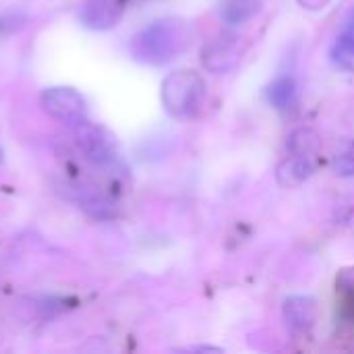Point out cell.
I'll list each match as a JSON object with an SVG mask.
<instances>
[{"mask_svg":"<svg viewBox=\"0 0 354 354\" xmlns=\"http://www.w3.org/2000/svg\"><path fill=\"white\" fill-rule=\"evenodd\" d=\"M193 31L183 19H158L131 39V54L143 64H166L189 50Z\"/></svg>","mask_w":354,"mask_h":354,"instance_id":"cell-1","label":"cell"},{"mask_svg":"<svg viewBox=\"0 0 354 354\" xmlns=\"http://www.w3.org/2000/svg\"><path fill=\"white\" fill-rule=\"evenodd\" d=\"M207 95L203 77L195 71H174L162 83V104L174 118H193Z\"/></svg>","mask_w":354,"mask_h":354,"instance_id":"cell-2","label":"cell"},{"mask_svg":"<svg viewBox=\"0 0 354 354\" xmlns=\"http://www.w3.org/2000/svg\"><path fill=\"white\" fill-rule=\"evenodd\" d=\"M245 48H247L245 37L230 31H222L203 46L201 62L209 73L224 75L239 64V60L245 54Z\"/></svg>","mask_w":354,"mask_h":354,"instance_id":"cell-3","label":"cell"},{"mask_svg":"<svg viewBox=\"0 0 354 354\" xmlns=\"http://www.w3.org/2000/svg\"><path fill=\"white\" fill-rule=\"evenodd\" d=\"M41 108L56 120L79 124L85 114V102L81 93L71 87H52L41 93Z\"/></svg>","mask_w":354,"mask_h":354,"instance_id":"cell-4","label":"cell"},{"mask_svg":"<svg viewBox=\"0 0 354 354\" xmlns=\"http://www.w3.org/2000/svg\"><path fill=\"white\" fill-rule=\"evenodd\" d=\"M124 15V0H85L79 12V21L95 31L112 29Z\"/></svg>","mask_w":354,"mask_h":354,"instance_id":"cell-5","label":"cell"},{"mask_svg":"<svg viewBox=\"0 0 354 354\" xmlns=\"http://www.w3.org/2000/svg\"><path fill=\"white\" fill-rule=\"evenodd\" d=\"M79 147L83 149L85 158L97 166L110 164L114 160V151H112V141L110 137L104 135L102 129H95L91 124L79 122V129L75 133Z\"/></svg>","mask_w":354,"mask_h":354,"instance_id":"cell-6","label":"cell"},{"mask_svg":"<svg viewBox=\"0 0 354 354\" xmlns=\"http://www.w3.org/2000/svg\"><path fill=\"white\" fill-rule=\"evenodd\" d=\"M282 313L292 332L307 334V332H311V328L317 322V303H315V299L303 297V295L288 297L284 301Z\"/></svg>","mask_w":354,"mask_h":354,"instance_id":"cell-7","label":"cell"},{"mask_svg":"<svg viewBox=\"0 0 354 354\" xmlns=\"http://www.w3.org/2000/svg\"><path fill=\"white\" fill-rule=\"evenodd\" d=\"M315 172V160L313 153H290L280 166H278V183L286 189L301 187L305 180H309Z\"/></svg>","mask_w":354,"mask_h":354,"instance_id":"cell-8","label":"cell"},{"mask_svg":"<svg viewBox=\"0 0 354 354\" xmlns=\"http://www.w3.org/2000/svg\"><path fill=\"white\" fill-rule=\"evenodd\" d=\"M330 58L336 66H340L344 71L354 68V6L348 10L344 23L332 44Z\"/></svg>","mask_w":354,"mask_h":354,"instance_id":"cell-9","label":"cell"},{"mask_svg":"<svg viewBox=\"0 0 354 354\" xmlns=\"http://www.w3.org/2000/svg\"><path fill=\"white\" fill-rule=\"evenodd\" d=\"M268 100L276 110H290L297 104V81L290 75L276 77L268 87Z\"/></svg>","mask_w":354,"mask_h":354,"instance_id":"cell-10","label":"cell"},{"mask_svg":"<svg viewBox=\"0 0 354 354\" xmlns=\"http://www.w3.org/2000/svg\"><path fill=\"white\" fill-rule=\"evenodd\" d=\"M261 0H222L220 17L228 25H243L261 10Z\"/></svg>","mask_w":354,"mask_h":354,"instance_id":"cell-11","label":"cell"},{"mask_svg":"<svg viewBox=\"0 0 354 354\" xmlns=\"http://www.w3.org/2000/svg\"><path fill=\"white\" fill-rule=\"evenodd\" d=\"M317 133L311 129H299L288 139L290 153H313L317 149Z\"/></svg>","mask_w":354,"mask_h":354,"instance_id":"cell-12","label":"cell"},{"mask_svg":"<svg viewBox=\"0 0 354 354\" xmlns=\"http://www.w3.org/2000/svg\"><path fill=\"white\" fill-rule=\"evenodd\" d=\"M334 170L338 176H354V143L346 145L334 160Z\"/></svg>","mask_w":354,"mask_h":354,"instance_id":"cell-13","label":"cell"},{"mask_svg":"<svg viewBox=\"0 0 354 354\" xmlns=\"http://www.w3.org/2000/svg\"><path fill=\"white\" fill-rule=\"evenodd\" d=\"M137 2H145V0H137Z\"/></svg>","mask_w":354,"mask_h":354,"instance_id":"cell-14","label":"cell"}]
</instances>
